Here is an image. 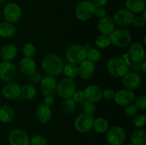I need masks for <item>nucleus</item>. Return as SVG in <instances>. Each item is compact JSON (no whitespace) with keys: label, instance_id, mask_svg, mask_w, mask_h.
<instances>
[{"label":"nucleus","instance_id":"nucleus-1","mask_svg":"<svg viewBox=\"0 0 146 145\" xmlns=\"http://www.w3.org/2000/svg\"><path fill=\"white\" fill-rule=\"evenodd\" d=\"M64 63L61 57L56 54H48L42 61V68L46 73L51 76L58 75L63 71Z\"/></svg>","mask_w":146,"mask_h":145},{"label":"nucleus","instance_id":"nucleus-2","mask_svg":"<svg viewBox=\"0 0 146 145\" xmlns=\"http://www.w3.org/2000/svg\"><path fill=\"white\" fill-rule=\"evenodd\" d=\"M130 69V63L123 58L114 57L107 63V70L111 75L115 78H123Z\"/></svg>","mask_w":146,"mask_h":145},{"label":"nucleus","instance_id":"nucleus-3","mask_svg":"<svg viewBox=\"0 0 146 145\" xmlns=\"http://www.w3.org/2000/svg\"><path fill=\"white\" fill-rule=\"evenodd\" d=\"M87 51L84 46L79 44L71 45L67 48L66 52V58L69 63L74 64H80L86 60Z\"/></svg>","mask_w":146,"mask_h":145},{"label":"nucleus","instance_id":"nucleus-4","mask_svg":"<svg viewBox=\"0 0 146 145\" xmlns=\"http://www.w3.org/2000/svg\"><path fill=\"white\" fill-rule=\"evenodd\" d=\"M95 8L91 1L84 0L80 1L75 8L76 17L79 21H88L94 16Z\"/></svg>","mask_w":146,"mask_h":145},{"label":"nucleus","instance_id":"nucleus-5","mask_svg":"<svg viewBox=\"0 0 146 145\" xmlns=\"http://www.w3.org/2000/svg\"><path fill=\"white\" fill-rule=\"evenodd\" d=\"M76 89V85L74 78L65 77L57 84L56 92L64 99L72 98Z\"/></svg>","mask_w":146,"mask_h":145},{"label":"nucleus","instance_id":"nucleus-6","mask_svg":"<svg viewBox=\"0 0 146 145\" xmlns=\"http://www.w3.org/2000/svg\"><path fill=\"white\" fill-rule=\"evenodd\" d=\"M109 36L111 44L119 48L128 46L131 43V33L125 28L115 29Z\"/></svg>","mask_w":146,"mask_h":145},{"label":"nucleus","instance_id":"nucleus-7","mask_svg":"<svg viewBox=\"0 0 146 145\" xmlns=\"http://www.w3.org/2000/svg\"><path fill=\"white\" fill-rule=\"evenodd\" d=\"M3 16L6 21L11 24H17L20 21L22 16V11L19 4L10 2L6 4L3 9Z\"/></svg>","mask_w":146,"mask_h":145},{"label":"nucleus","instance_id":"nucleus-8","mask_svg":"<svg viewBox=\"0 0 146 145\" xmlns=\"http://www.w3.org/2000/svg\"><path fill=\"white\" fill-rule=\"evenodd\" d=\"M126 134L123 127L118 125L111 127L106 133V140L111 145H123L125 140Z\"/></svg>","mask_w":146,"mask_h":145},{"label":"nucleus","instance_id":"nucleus-9","mask_svg":"<svg viewBox=\"0 0 146 145\" xmlns=\"http://www.w3.org/2000/svg\"><path fill=\"white\" fill-rule=\"evenodd\" d=\"M94 118L93 116L82 113L76 117L74 122L76 130L79 133H87L92 129Z\"/></svg>","mask_w":146,"mask_h":145},{"label":"nucleus","instance_id":"nucleus-10","mask_svg":"<svg viewBox=\"0 0 146 145\" xmlns=\"http://www.w3.org/2000/svg\"><path fill=\"white\" fill-rule=\"evenodd\" d=\"M17 75V70L10 61H2L0 63V80L3 82H12Z\"/></svg>","mask_w":146,"mask_h":145},{"label":"nucleus","instance_id":"nucleus-11","mask_svg":"<svg viewBox=\"0 0 146 145\" xmlns=\"http://www.w3.org/2000/svg\"><path fill=\"white\" fill-rule=\"evenodd\" d=\"M8 139L10 145H29L30 139L28 134L21 129L11 130Z\"/></svg>","mask_w":146,"mask_h":145},{"label":"nucleus","instance_id":"nucleus-12","mask_svg":"<svg viewBox=\"0 0 146 145\" xmlns=\"http://www.w3.org/2000/svg\"><path fill=\"white\" fill-rule=\"evenodd\" d=\"M57 82L51 75L44 77L41 81V90L44 96H53L56 92Z\"/></svg>","mask_w":146,"mask_h":145},{"label":"nucleus","instance_id":"nucleus-13","mask_svg":"<svg viewBox=\"0 0 146 145\" xmlns=\"http://www.w3.org/2000/svg\"><path fill=\"white\" fill-rule=\"evenodd\" d=\"M128 56L132 62L141 63L146 58L143 46L139 43H134L131 44L128 49Z\"/></svg>","mask_w":146,"mask_h":145},{"label":"nucleus","instance_id":"nucleus-14","mask_svg":"<svg viewBox=\"0 0 146 145\" xmlns=\"http://www.w3.org/2000/svg\"><path fill=\"white\" fill-rule=\"evenodd\" d=\"M133 14L126 9H122L114 14L113 21L120 26H128L131 25L133 19Z\"/></svg>","mask_w":146,"mask_h":145},{"label":"nucleus","instance_id":"nucleus-15","mask_svg":"<svg viewBox=\"0 0 146 145\" xmlns=\"http://www.w3.org/2000/svg\"><path fill=\"white\" fill-rule=\"evenodd\" d=\"M122 83L127 90L132 91L135 90L141 85V77L135 72H127L123 77Z\"/></svg>","mask_w":146,"mask_h":145},{"label":"nucleus","instance_id":"nucleus-16","mask_svg":"<svg viewBox=\"0 0 146 145\" xmlns=\"http://www.w3.org/2000/svg\"><path fill=\"white\" fill-rule=\"evenodd\" d=\"M135 99V94L130 90H121L115 92L114 100L115 103L121 107L127 106Z\"/></svg>","mask_w":146,"mask_h":145},{"label":"nucleus","instance_id":"nucleus-17","mask_svg":"<svg viewBox=\"0 0 146 145\" xmlns=\"http://www.w3.org/2000/svg\"><path fill=\"white\" fill-rule=\"evenodd\" d=\"M1 93H2L3 96L7 99H17L21 95V87L16 82H7L2 88Z\"/></svg>","mask_w":146,"mask_h":145},{"label":"nucleus","instance_id":"nucleus-18","mask_svg":"<svg viewBox=\"0 0 146 145\" xmlns=\"http://www.w3.org/2000/svg\"><path fill=\"white\" fill-rule=\"evenodd\" d=\"M97 28L101 34L110 35L115 30V23L113 20L108 16L99 18L97 24Z\"/></svg>","mask_w":146,"mask_h":145},{"label":"nucleus","instance_id":"nucleus-19","mask_svg":"<svg viewBox=\"0 0 146 145\" xmlns=\"http://www.w3.org/2000/svg\"><path fill=\"white\" fill-rule=\"evenodd\" d=\"M96 71V65L94 63L85 60L80 63L78 66V75L81 78L84 80H88L94 75Z\"/></svg>","mask_w":146,"mask_h":145},{"label":"nucleus","instance_id":"nucleus-20","mask_svg":"<svg viewBox=\"0 0 146 145\" xmlns=\"http://www.w3.org/2000/svg\"><path fill=\"white\" fill-rule=\"evenodd\" d=\"M19 68L24 75L30 76L36 72V64L32 58L24 57L19 62Z\"/></svg>","mask_w":146,"mask_h":145},{"label":"nucleus","instance_id":"nucleus-21","mask_svg":"<svg viewBox=\"0 0 146 145\" xmlns=\"http://www.w3.org/2000/svg\"><path fill=\"white\" fill-rule=\"evenodd\" d=\"M86 99L93 102H97L103 98V92L99 87L96 85H88L84 89Z\"/></svg>","mask_w":146,"mask_h":145},{"label":"nucleus","instance_id":"nucleus-22","mask_svg":"<svg viewBox=\"0 0 146 145\" xmlns=\"http://www.w3.org/2000/svg\"><path fill=\"white\" fill-rule=\"evenodd\" d=\"M36 117L41 123H48L52 117V112L50 107L46 106L44 104L38 105L36 109Z\"/></svg>","mask_w":146,"mask_h":145},{"label":"nucleus","instance_id":"nucleus-23","mask_svg":"<svg viewBox=\"0 0 146 145\" xmlns=\"http://www.w3.org/2000/svg\"><path fill=\"white\" fill-rule=\"evenodd\" d=\"M125 7L133 14H138L145 9V0H126Z\"/></svg>","mask_w":146,"mask_h":145},{"label":"nucleus","instance_id":"nucleus-24","mask_svg":"<svg viewBox=\"0 0 146 145\" xmlns=\"http://www.w3.org/2000/svg\"><path fill=\"white\" fill-rule=\"evenodd\" d=\"M18 53L17 46L12 44H8L1 49V57L5 61H11L16 58Z\"/></svg>","mask_w":146,"mask_h":145},{"label":"nucleus","instance_id":"nucleus-25","mask_svg":"<svg viewBox=\"0 0 146 145\" xmlns=\"http://www.w3.org/2000/svg\"><path fill=\"white\" fill-rule=\"evenodd\" d=\"M15 117V110L10 105H4L0 107V121L3 123H9Z\"/></svg>","mask_w":146,"mask_h":145},{"label":"nucleus","instance_id":"nucleus-26","mask_svg":"<svg viewBox=\"0 0 146 145\" xmlns=\"http://www.w3.org/2000/svg\"><path fill=\"white\" fill-rule=\"evenodd\" d=\"M16 34V28L14 24L7 21L0 22V36L2 38H11Z\"/></svg>","mask_w":146,"mask_h":145},{"label":"nucleus","instance_id":"nucleus-27","mask_svg":"<svg viewBox=\"0 0 146 145\" xmlns=\"http://www.w3.org/2000/svg\"><path fill=\"white\" fill-rule=\"evenodd\" d=\"M131 141L133 145H146V132L138 129L131 135Z\"/></svg>","mask_w":146,"mask_h":145},{"label":"nucleus","instance_id":"nucleus-28","mask_svg":"<svg viewBox=\"0 0 146 145\" xmlns=\"http://www.w3.org/2000/svg\"><path fill=\"white\" fill-rule=\"evenodd\" d=\"M93 127L97 132L103 134L108 131V127H109V124L105 118L98 117L96 119H94Z\"/></svg>","mask_w":146,"mask_h":145},{"label":"nucleus","instance_id":"nucleus-29","mask_svg":"<svg viewBox=\"0 0 146 145\" xmlns=\"http://www.w3.org/2000/svg\"><path fill=\"white\" fill-rule=\"evenodd\" d=\"M36 94V90L30 84L23 85L21 88V96L24 99L31 100L35 97Z\"/></svg>","mask_w":146,"mask_h":145},{"label":"nucleus","instance_id":"nucleus-30","mask_svg":"<svg viewBox=\"0 0 146 145\" xmlns=\"http://www.w3.org/2000/svg\"><path fill=\"white\" fill-rule=\"evenodd\" d=\"M61 108L63 112L66 115H71L74 113L76 108V102L72 98L64 99L61 104Z\"/></svg>","mask_w":146,"mask_h":145},{"label":"nucleus","instance_id":"nucleus-31","mask_svg":"<svg viewBox=\"0 0 146 145\" xmlns=\"http://www.w3.org/2000/svg\"><path fill=\"white\" fill-rule=\"evenodd\" d=\"M63 72L66 77L74 78L78 75V67L76 64L69 63L64 65Z\"/></svg>","mask_w":146,"mask_h":145},{"label":"nucleus","instance_id":"nucleus-32","mask_svg":"<svg viewBox=\"0 0 146 145\" xmlns=\"http://www.w3.org/2000/svg\"><path fill=\"white\" fill-rule=\"evenodd\" d=\"M80 107L84 113L87 114L88 115L93 116L95 112V105L94 102L86 99L85 100L83 101L82 102L80 103Z\"/></svg>","mask_w":146,"mask_h":145},{"label":"nucleus","instance_id":"nucleus-33","mask_svg":"<svg viewBox=\"0 0 146 145\" xmlns=\"http://www.w3.org/2000/svg\"><path fill=\"white\" fill-rule=\"evenodd\" d=\"M96 44L97 46L101 48H108L111 44L110 36L101 34L96 39Z\"/></svg>","mask_w":146,"mask_h":145},{"label":"nucleus","instance_id":"nucleus-34","mask_svg":"<svg viewBox=\"0 0 146 145\" xmlns=\"http://www.w3.org/2000/svg\"><path fill=\"white\" fill-rule=\"evenodd\" d=\"M86 58L88 61H91L93 63L98 62L101 60V53L98 50L91 48V49L87 51Z\"/></svg>","mask_w":146,"mask_h":145},{"label":"nucleus","instance_id":"nucleus-35","mask_svg":"<svg viewBox=\"0 0 146 145\" xmlns=\"http://www.w3.org/2000/svg\"><path fill=\"white\" fill-rule=\"evenodd\" d=\"M22 53L24 57L32 58L36 53V48L31 43H27L22 47Z\"/></svg>","mask_w":146,"mask_h":145},{"label":"nucleus","instance_id":"nucleus-36","mask_svg":"<svg viewBox=\"0 0 146 145\" xmlns=\"http://www.w3.org/2000/svg\"><path fill=\"white\" fill-rule=\"evenodd\" d=\"M30 145H47V139L42 135H36L29 140Z\"/></svg>","mask_w":146,"mask_h":145},{"label":"nucleus","instance_id":"nucleus-37","mask_svg":"<svg viewBox=\"0 0 146 145\" xmlns=\"http://www.w3.org/2000/svg\"><path fill=\"white\" fill-rule=\"evenodd\" d=\"M145 115L143 114L136 115L133 119V124L136 128H141L145 125Z\"/></svg>","mask_w":146,"mask_h":145},{"label":"nucleus","instance_id":"nucleus-38","mask_svg":"<svg viewBox=\"0 0 146 145\" xmlns=\"http://www.w3.org/2000/svg\"><path fill=\"white\" fill-rule=\"evenodd\" d=\"M138 110H144L146 109V96L142 95L137 98L135 104Z\"/></svg>","mask_w":146,"mask_h":145},{"label":"nucleus","instance_id":"nucleus-39","mask_svg":"<svg viewBox=\"0 0 146 145\" xmlns=\"http://www.w3.org/2000/svg\"><path fill=\"white\" fill-rule=\"evenodd\" d=\"M131 24H133V26L137 28H142L145 25V19L142 16L133 17Z\"/></svg>","mask_w":146,"mask_h":145},{"label":"nucleus","instance_id":"nucleus-40","mask_svg":"<svg viewBox=\"0 0 146 145\" xmlns=\"http://www.w3.org/2000/svg\"><path fill=\"white\" fill-rule=\"evenodd\" d=\"M72 98L76 102H78V103L82 102L86 100L85 93H84V90H76L73 95Z\"/></svg>","mask_w":146,"mask_h":145},{"label":"nucleus","instance_id":"nucleus-41","mask_svg":"<svg viewBox=\"0 0 146 145\" xmlns=\"http://www.w3.org/2000/svg\"><path fill=\"white\" fill-rule=\"evenodd\" d=\"M124 112H125V114L128 117H133L136 115L137 112H138V109H137L135 105H133V104H129L125 108V111Z\"/></svg>","mask_w":146,"mask_h":145},{"label":"nucleus","instance_id":"nucleus-42","mask_svg":"<svg viewBox=\"0 0 146 145\" xmlns=\"http://www.w3.org/2000/svg\"><path fill=\"white\" fill-rule=\"evenodd\" d=\"M94 16L96 18H101L106 16V10L104 7H96L94 10Z\"/></svg>","mask_w":146,"mask_h":145},{"label":"nucleus","instance_id":"nucleus-43","mask_svg":"<svg viewBox=\"0 0 146 145\" xmlns=\"http://www.w3.org/2000/svg\"><path fill=\"white\" fill-rule=\"evenodd\" d=\"M115 95V92L111 89H106L103 92V98H105L106 100H108L114 99Z\"/></svg>","mask_w":146,"mask_h":145},{"label":"nucleus","instance_id":"nucleus-44","mask_svg":"<svg viewBox=\"0 0 146 145\" xmlns=\"http://www.w3.org/2000/svg\"><path fill=\"white\" fill-rule=\"evenodd\" d=\"M43 77L41 76V75L38 72H35L34 74H32L31 75L29 76V80L32 82H41V80H42Z\"/></svg>","mask_w":146,"mask_h":145},{"label":"nucleus","instance_id":"nucleus-45","mask_svg":"<svg viewBox=\"0 0 146 145\" xmlns=\"http://www.w3.org/2000/svg\"><path fill=\"white\" fill-rule=\"evenodd\" d=\"M108 0H91V2L95 7H104Z\"/></svg>","mask_w":146,"mask_h":145},{"label":"nucleus","instance_id":"nucleus-46","mask_svg":"<svg viewBox=\"0 0 146 145\" xmlns=\"http://www.w3.org/2000/svg\"><path fill=\"white\" fill-rule=\"evenodd\" d=\"M54 99L53 96H45L44 99V105L50 107L54 105Z\"/></svg>","mask_w":146,"mask_h":145},{"label":"nucleus","instance_id":"nucleus-47","mask_svg":"<svg viewBox=\"0 0 146 145\" xmlns=\"http://www.w3.org/2000/svg\"><path fill=\"white\" fill-rule=\"evenodd\" d=\"M140 69L142 71V72L143 73H146V61H143V62L141 63V65H140Z\"/></svg>","mask_w":146,"mask_h":145},{"label":"nucleus","instance_id":"nucleus-48","mask_svg":"<svg viewBox=\"0 0 146 145\" xmlns=\"http://www.w3.org/2000/svg\"><path fill=\"white\" fill-rule=\"evenodd\" d=\"M83 46H84V48L86 50V51H88V50H90L92 48V47H91V45L90 44H85Z\"/></svg>","mask_w":146,"mask_h":145},{"label":"nucleus","instance_id":"nucleus-49","mask_svg":"<svg viewBox=\"0 0 146 145\" xmlns=\"http://www.w3.org/2000/svg\"><path fill=\"white\" fill-rule=\"evenodd\" d=\"M4 0H0V6H1L3 3H4Z\"/></svg>","mask_w":146,"mask_h":145},{"label":"nucleus","instance_id":"nucleus-50","mask_svg":"<svg viewBox=\"0 0 146 145\" xmlns=\"http://www.w3.org/2000/svg\"><path fill=\"white\" fill-rule=\"evenodd\" d=\"M103 145H111V144H103Z\"/></svg>","mask_w":146,"mask_h":145},{"label":"nucleus","instance_id":"nucleus-51","mask_svg":"<svg viewBox=\"0 0 146 145\" xmlns=\"http://www.w3.org/2000/svg\"><path fill=\"white\" fill-rule=\"evenodd\" d=\"M125 145H133V144H126Z\"/></svg>","mask_w":146,"mask_h":145},{"label":"nucleus","instance_id":"nucleus-52","mask_svg":"<svg viewBox=\"0 0 146 145\" xmlns=\"http://www.w3.org/2000/svg\"><path fill=\"white\" fill-rule=\"evenodd\" d=\"M0 58H1V48H0Z\"/></svg>","mask_w":146,"mask_h":145},{"label":"nucleus","instance_id":"nucleus-53","mask_svg":"<svg viewBox=\"0 0 146 145\" xmlns=\"http://www.w3.org/2000/svg\"><path fill=\"white\" fill-rule=\"evenodd\" d=\"M0 22H1V14H0Z\"/></svg>","mask_w":146,"mask_h":145},{"label":"nucleus","instance_id":"nucleus-54","mask_svg":"<svg viewBox=\"0 0 146 145\" xmlns=\"http://www.w3.org/2000/svg\"><path fill=\"white\" fill-rule=\"evenodd\" d=\"M29 145H30V144H29Z\"/></svg>","mask_w":146,"mask_h":145}]
</instances>
